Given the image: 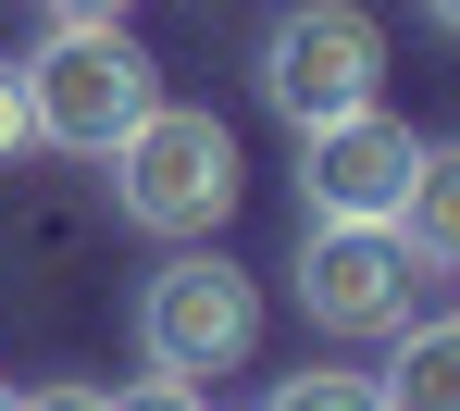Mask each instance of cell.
<instances>
[{"label": "cell", "mask_w": 460, "mask_h": 411, "mask_svg": "<svg viewBox=\"0 0 460 411\" xmlns=\"http://www.w3.org/2000/svg\"><path fill=\"white\" fill-rule=\"evenodd\" d=\"M385 225L411 237L423 274H460V138H423V163H411V187H398Z\"/></svg>", "instance_id": "52a82bcc"}, {"label": "cell", "mask_w": 460, "mask_h": 411, "mask_svg": "<svg viewBox=\"0 0 460 411\" xmlns=\"http://www.w3.org/2000/svg\"><path fill=\"white\" fill-rule=\"evenodd\" d=\"M423 25H436V38H460V0H423Z\"/></svg>", "instance_id": "5bb4252c"}, {"label": "cell", "mask_w": 460, "mask_h": 411, "mask_svg": "<svg viewBox=\"0 0 460 411\" xmlns=\"http://www.w3.org/2000/svg\"><path fill=\"white\" fill-rule=\"evenodd\" d=\"M0 411H13V399H0Z\"/></svg>", "instance_id": "9a60e30c"}, {"label": "cell", "mask_w": 460, "mask_h": 411, "mask_svg": "<svg viewBox=\"0 0 460 411\" xmlns=\"http://www.w3.org/2000/svg\"><path fill=\"white\" fill-rule=\"evenodd\" d=\"M385 76V25L361 0H299L274 38H261V100L287 112V125H336V112H361Z\"/></svg>", "instance_id": "277c9868"}, {"label": "cell", "mask_w": 460, "mask_h": 411, "mask_svg": "<svg viewBox=\"0 0 460 411\" xmlns=\"http://www.w3.org/2000/svg\"><path fill=\"white\" fill-rule=\"evenodd\" d=\"M385 411H460V312H411L398 325V362L374 374Z\"/></svg>", "instance_id": "ba28073f"}, {"label": "cell", "mask_w": 460, "mask_h": 411, "mask_svg": "<svg viewBox=\"0 0 460 411\" xmlns=\"http://www.w3.org/2000/svg\"><path fill=\"white\" fill-rule=\"evenodd\" d=\"M261 411H385V399H374V374H287Z\"/></svg>", "instance_id": "9c48e42d"}, {"label": "cell", "mask_w": 460, "mask_h": 411, "mask_svg": "<svg viewBox=\"0 0 460 411\" xmlns=\"http://www.w3.org/2000/svg\"><path fill=\"white\" fill-rule=\"evenodd\" d=\"M13 76H25V138H50V150H75V163H100V150L162 100L150 50H137L125 25H75V13H63V25L38 38V63H13Z\"/></svg>", "instance_id": "7a4b0ae2"}, {"label": "cell", "mask_w": 460, "mask_h": 411, "mask_svg": "<svg viewBox=\"0 0 460 411\" xmlns=\"http://www.w3.org/2000/svg\"><path fill=\"white\" fill-rule=\"evenodd\" d=\"M112 411H212L187 374H137V387H112Z\"/></svg>", "instance_id": "30bf717a"}, {"label": "cell", "mask_w": 460, "mask_h": 411, "mask_svg": "<svg viewBox=\"0 0 460 411\" xmlns=\"http://www.w3.org/2000/svg\"><path fill=\"white\" fill-rule=\"evenodd\" d=\"M112 200H125V225L137 237H225V212H236V138H225V112H187V100H150L112 150Z\"/></svg>", "instance_id": "6da1fadb"}, {"label": "cell", "mask_w": 460, "mask_h": 411, "mask_svg": "<svg viewBox=\"0 0 460 411\" xmlns=\"http://www.w3.org/2000/svg\"><path fill=\"white\" fill-rule=\"evenodd\" d=\"M137 349H150V374H236L249 349H261V287L236 274L225 249H174L150 287H137Z\"/></svg>", "instance_id": "3957f363"}, {"label": "cell", "mask_w": 460, "mask_h": 411, "mask_svg": "<svg viewBox=\"0 0 460 411\" xmlns=\"http://www.w3.org/2000/svg\"><path fill=\"white\" fill-rule=\"evenodd\" d=\"M0 150H25V76L0 63Z\"/></svg>", "instance_id": "7c38bea8"}, {"label": "cell", "mask_w": 460, "mask_h": 411, "mask_svg": "<svg viewBox=\"0 0 460 411\" xmlns=\"http://www.w3.org/2000/svg\"><path fill=\"white\" fill-rule=\"evenodd\" d=\"M50 13H75V25H125V0H50Z\"/></svg>", "instance_id": "4fadbf2b"}, {"label": "cell", "mask_w": 460, "mask_h": 411, "mask_svg": "<svg viewBox=\"0 0 460 411\" xmlns=\"http://www.w3.org/2000/svg\"><path fill=\"white\" fill-rule=\"evenodd\" d=\"M13 411H112V387H25Z\"/></svg>", "instance_id": "8fae6325"}, {"label": "cell", "mask_w": 460, "mask_h": 411, "mask_svg": "<svg viewBox=\"0 0 460 411\" xmlns=\"http://www.w3.org/2000/svg\"><path fill=\"white\" fill-rule=\"evenodd\" d=\"M411 163H423V138L385 100L336 112V125H299V212L311 225H385L398 187H411Z\"/></svg>", "instance_id": "8992f818"}, {"label": "cell", "mask_w": 460, "mask_h": 411, "mask_svg": "<svg viewBox=\"0 0 460 411\" xmlns=\"http://www.w3.org/2000/svg\"><path fill=\"white\" fill-rule=\"evenodd\" d=\"M423 287H436V274L411 262L398 225H311L299 237V312L323 336H398Z\"/></svg>", "instance_id": "5b68a950"}]
</instances>
